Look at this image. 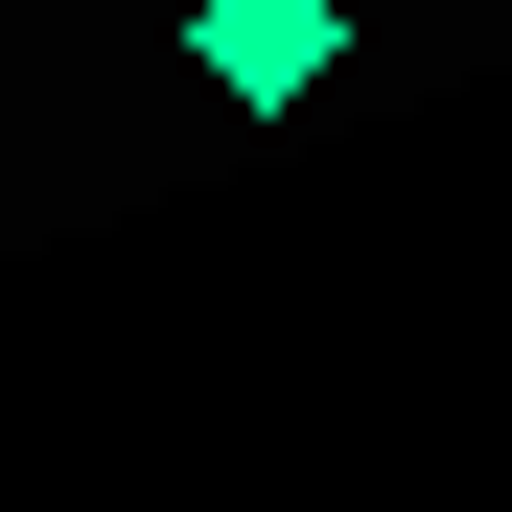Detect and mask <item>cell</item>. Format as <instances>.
I'll return each mask as SVG.
<instances>
[{
	"label": "cell",
	"instance_id": "1",
	"mask_svg": "<svg viewBox=\"0 0 512 512\" xmlns=\"http://www.w3.org/2000/svg\"><path fill=\"white\" fill-rule=\"evenodd\" d=\"M326 47H350L326 0H210V94H233V117H303V94H326Z\"/></svg>",
	"mask_w": 512,
	"mask_h": 512
}]
</instances>
